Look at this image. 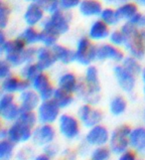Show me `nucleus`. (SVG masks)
Returning a JSON list of instances; mask_svg holds the SVG:
<instances>
[{"mask_svg": "<svg viewBox=\"0 0 145 160\" xmlns=\"http://www.w3.org/2000/svg\"><path fill=\"white\" fill-rule=\"evenodd\" d=\"M120 30L124 34V48L130 56L142 60L145 57V41L141 30L136 28L129 21H126L121 26Z\"/></svg>", "mask_w": 145, "mask_h": 160, "instance_id": "obj_1", "label": "nucleus"}, {"mask_svg": "<svg viewBox=\"0 0 145 160\" xmlns=\"http://www.w3.org/2000/svg\"><path fill=\"white\" fill-rule=\"evenodd\" d=\"M72 18V17L69 13V11L60 9L52 14H49L48 17L43 20L41 27L43 30L53 32L61 36L69 32Z\"/></svg>", "mask_w": 145, "mask_h": 160, "instance_id": "obj_2", "label": "nucleus"}, {"mask_svg": "<svg viewBox=\"0 0 145 160\" xmlns=\"http://www.w3.org/2000/svg\"><path fill=\"white\" fill-rule=\"evenodd\" d=\"M131 129L132 128L128 124H121L111 132L108 145L112 154L120 155L122 152L130 148L129 135Z\"/></svg>", "mask_w": 145, "mask_h": 160, "instance_id": "obj_3", "label": "nucleus"}, {"mask_svg": "<svg viewBox=\"0 0 145 160\" xmlns=\"http://www.w3.org/2000/svg\"><path fill=\"white\" fill-rule=\"evenodd\" d=\"M97 45H93L90 37H81L77 42L76 62L82 66H88L97 61Z\"/></svg>", "mask_w": 145, "mask_h": 160, "instance_id": "obj_4", "label": "nucleus"}, {"mask_svg": "<svg viewBox=\"0 0 145 160\" xmlns=\"http://www.w3.org/2000/svg\"><path fill=\"white\" fill-rule=\"evenodd\" d=\"M81 121L79 118L69 113L61 114L58 119V130L66 139L74 140L80 136Z\"/></svg>", "mask_w": 145, "mask_h": 160, "instance_id": "obj_5", "label": "nucleus"}, {"mask_svg": "<svg viewBox=\"0 0 145 160\" xmlns=\"http://www.w3.org/2000/svg\"><path fill=\"white\" fill-rule=\"evenodd\" d=\"M61 108L53 98L42 101L36 109L39 123H55L61 115Z\"/></svg>", "mask_w": 145, "mask_h": 160, "instance_id": "obj_6", "label": "nucleus"}, {"mask_svg": "<svg viewBox=\"0 0 145 160\" xmlns=\"http://www.w3.org/2000/svg\"><path fill=\"white\" fill-rule=\"evenodd\" d=\"M77 118H79L82 126L91 128L94 125L102 123L103 119V113L99 108H94L90 103H85L78 109Z\"/></svg>", "mask_w": 145, "mask_h": 160, "instance_id": "obj_7", "label": "nucleus"}, {"mask_svg": "<svg viewBox=\"0 0 145 160\" xmlns=\"http://www.w3.org/2000/svg\"><path fill=\"white\" fill-rule=\"evenodd\" d=\"M33 130H34V128L21 122L20 120H16L14 122H11V125H9L8 138L16 144L23 142L25 143L32 140Z\"/></svg>", "mask_w": 145, "mask_h": 160, "instance_id": "obj_8", "label": "nucleus"}, {"mask_svg": "<svg viewBox=\"0 0 145 160\" xmlns=\"http://www.w3.org/2000/svg\"><path fill=\"white\" fill-rule=\"evenodd\" d=\"M110 137V132L102 123L97 124L88 128L85 136V142L91 146H100L108 145Z\"/></svg>", "mask_w": 145, "mask_h": 160, "instance_id": "obj_9", "label": "nucleus"}, {"mask_svg": "<svg viewBox=\"0 0 145 160\" xmlns=\"http://www.w3.org/2000/svg\"><path fill=\"white\" fill-rule=\"evenodd\" d=\"M31 88L39 93V96L41 98V101L52 100L54 97L55 88L53 87L49 76L45 72H41L31 82Z\"/></svg>", "mask_w": 145, "mask_h": 160, "instance_id": "obj_10", "label": "nucleus"}, {"mask_svg": "<svg viewBox=\"0 0 145 160\" xmlns=\"http://www.w3.org/2000/svg\"><path fill=\"white\" fill-rule=\"evenodd\" d=\"M56 138V129L51 123H40L33 130L32 141L38 146H45L54 142Z\"/></svg>", "mask_w": 145, "mask_h": 160, "instance_id": "obj_11", "label": "nucleus"}, {"mask_svg": "<svg viewBox=\"0 0 145 160\" xmlns=\"http://www.w3.org/2000/svg\"><path fill=\"white\" fill-rule=\"evenodd\" d=\"M113 74L116 79V82L120 89L130 93L135 89L136 86V76L130 73L127 69H125L122 65H116L113 68Z\"/></svg>", "mask_w": 145, "mask_h": 160, "instance_id": "obj_12", "label": "nucleus"}, {"mask_svg": "<svg viewBox=\"0 0 145 160\" xmlns=\"http://www.w3.org/2000/svg\"><path fill=\"white\" fill-rule=\"evenodd\" d=\"M124 54L119 47L111 43L100 44L97 48V61H112L115 63H121L124 59Z\"/></svg>", "mask_w": 145, "mask_h": 160, "instance_id": "obj_13", "label": "nucleus"}, {"mask_svg": "<svg viewBox=\"0 0 145 160\" xmlns=\"http://www.w3.org/2000/svg\"><path fill=\"white\" fill-rule=\"evenodd\" d=\"M31 88V82L22 77H16L10 75L7 78L2 80L1 82V90L3 92H22L26 90H29Z\"/></svg>", "mask_w": 145, "mask_h": 160, "instance_id": "obj_14", "label": "nucleus"}, {"mask_svg": "<svg viewBox=\"0 0 145 160\" xmlns=\"http://www.w3.org/2000/svg\"><path fill=\"white\" fill-rule=\"evenodd\" d=\"M45 13L46 11L41 5L36 2H30L23 15L24 22L28 26L36 27L37 25L41 24L43 20L45 19Z\"/></svg>", "mask_w": 145, "mask_h": 160, "instance_id": "obj_15", "label": "nucleus"}, {"mask_svg": "<svg viewBox=\"0 0 145 160\" xmlns=\"http://www.w3.org/2000/svg\"><path fill=\"white\" fill-rule=\"evenodd\" d=\"M76 95L79 96L80 98L86 103H90L92 106L98 104L102 98L100 96V90L93 89V88L87 85V82L82 80H80V84L76 91Z\"/></svg>", "mask_w": 145, "mask_h": 160, "instance_id": "obj_16", "label": "nucleus"}, {"mask_svg": "<svg viewBox=\"0 0 145 160\" xmlns=\"http://www.w3.org/2000/svg\"><path fill=\"white\" fill-rule=\"evenodd\" d=\"M57 62V58H56L52 48H48L46 46H41L37 48L36 63L42 71L45 72L46 70L53 67Z\"/></svg>", "mask_w": 145, "mask_h": 160, "instance_id": "obj_17", "label": "nucleus"}, {"mask_svg": "<svg viewBox=\"0 0 145 160\" xmlns=\"http://www.w3.org/2000/svg\"><path fill=\"white\" fill-rule=\"evenodd\" d=\"M41 102L39 93L32 88L20 92L19 104L22 110H36Z\"/></svg>", "mask_w": 145, "mask_h": 160, "instance_id": "obj_18", "label": "nucleus"}, {"mask_svg": "<svg viewBox=\"0 0 145 160\" xmlns=\"http://www.w3.org/2000/svg\"><path fill=\"white\" fill-rule=\"evenodd\" d=\"M110 34L109 26L103 22L102 19H98L93 21L90 29H88V37L92 41L100 42L108 39Z\"/></svg>", "mask_w": 145, "mask_h": 160, "instance_id": "obj_19", "label": "nucleus"}, {"mask_svg": "<svg viewBox=\"0 0 145 160\" xmlns=\"http://www.w3.org/2000/svg\"><path fill=\"white\" fill-rule=\"evenodd\" d=\"M130 148L139 155H145V126H137L131 129L129 135Z\"/></svg>", "mask_w": 145, "mask_h": 160, "instance_id": "obj_20", "label": "nucleus"}, {"mask_svg": "<svg viewBox=\"0 0 145 160\" xmlns=\"http://www.w3.org/2000/svg\"><path fill=\"white\" fill-rule=\"evenodd\" d=\"M78 9L85 17H98L102 13L103 7L99 0H82Z\"/></svg>", "mask_w": 145, "mask_h": 160, "instance_id": "obj_21", "label": "nucleus"}, {"mask_svg": "<svg viewBox=\"0 0 145 160\" xmlns=\"http://www.w3.org/2000/svg\"><path fill=\"white\" fill-rule=\"evenodd\" d=\"M79 84L80 80L72 72H66V73L61 75L58 79V87L72 93H76Z\"/></svg>", "mask_w": 145, "mask_h": 160, "instance_id": "obj_22", "label": "nucleus"}, {"mask_svg": "<svg viewBox=\"0 0 145 160\" xmlns=\"http://www.w3.org/2000/svg\"><path fill=\"white\" fill-rule=\"evenodd\" d=\"M52 49L57 61L61 64L69 65L72 62H76V53L72 49L63 45H59V44H56Z\"/></svg>", "mask_w": 145, "mask_h": 160, "instance_id": "obj_23", "label": "nucleus"}, {"mask_svg": "<svg viewBox=\"0 0 145 160\" xmlns=\"http://www.w3.org/2000/svg\"><path fill=\"white\" fill-rule=\"evenodd\" d=\"M27 46L28 45L25 43V41L19 36L17 38H15V39H8L4 45L0 46V53L3 56L8 54L21 53L25 50Z\"/></svg>", "mask_w": 145, "mask_h": 160, "instance_id": "obj_24", "label": "nucleus"}, {"mask_svg": "<svg viewBox=\"0 0 145 160\" xmlns=\"http://www.w3.org/2000/svg\"><path fill=\"white\" fill-rule=\"evenodd\" d=\"M137 5L138 4L135 1H133V0H126L125 2L120 4L119 6L116 8L119 19L129 21L133 16L138 12Z\"/></svg>", "mask_w": 145, "mask_h": 160, "instance_id": "obj_25", "label": "nucleus"}, {"mask_svg": "<svg viewBox=\"0 0 145 160\" xmlns=\"http://www.w3.org/2000/svg\"><path fill=\"white\" fill-rule=\"evenodd\" d=\"M53 100L58 103V106L61 108H67L74 102L75 98H74V93L72 92L65 91L58 87L57 89H55Z\"/></svg>", "mask_w": 145, "mask_h": 160, "instance_id": "obj_26", "label": "nucleus"}, {"mask_svg": "<svg viewBox=\"0 0 145 160\" xmlns=\"http://www.w3.org/2000/svg\"><path fill=\"white\" fill-rule=\"evenodd\" d=\"M21 112H22V108L20 107V104L14 102L11 104V106L0 110V115H1V118L4 121L14 122V121L19 119Z\"/></svg>", "mask_w": 145, "mask_h": 160, "instance_id": "obj_27", "label": "nucleus"}, {"mask_svg": "<svg viewBox=\"0 0 145 160\" xmlns=\"http://www.w3.org/2000/svg\"><path fill=\"white\" fill-rule=\"evenodd\" d=\"M127 108V102L122 96H115L109 102V112L114 117L123 114Z\"/></svg>", "mask_w": 145, "mask_h": 160, "instance_id": "obj_28", "label": "nucleus"}, {"mask_svg": "<svg viewBox=\"0 0 145 160\" xmlns=\"http://www.w3.org/2000/svg\"><path fill=\"white\" fill-rule=\"evenodd\" d=\"M83 81L87 82V85L93 88V89L100 90V84L98 79V71L96 66L88 65L87 66V69L83 76Z\"/></svg>", "mask_w": 145, "mask_h": 160, "instance_id": "obj_29", "label": "nucleus"}, {"mask_svg": "<svg viewBox=\"0 0 145 160\" xmlns=\"http://www.w3.org/2000/svg\"><path fill=\"white\" fill-rule=\"evenodd\" d=\"M41 72H44V71H42L40 69V67H39L35 61V62H32V63L22 66V69L20 71V77L32 82L39 74L41 73Z\"/></svg>", "mask_w": 145, "mask_h": 160, "instance_id": "obj_30", "label": "nucleus"}, {"mask_svg": "<svg viewBox=\"0 0 145 160\" xmlns=\"http://www.w3.org/2000/svg\"><path fill=\"white\" fill-rule=\"evenodd\" d=\"M20 37L28 46H33L40 42V31H38L34 26H28L20 34Z\"/></svg>", "mask_w": 145, "mask_h": 160, "instance_id": "obj_31", "label": "nucleus"}, {"mask_svg": "<svg viewBox=\"0 0 145 160\" xmlns=\"http://www.w3.org/2000/svg\"><path fill=\"white\" fill-rule=\"evenodd\" d=\"M15 145L16 143L9 138L0 139V159L9 160L12 158L15 152Z\"/></svg>", "mask_w": 145, "mask_h": 160, "instance_id": "obj_32", "label": "nucleus"}, {"mask_svg": "<svg viewBox=\"0 0 145 160\" xmlns=\"http://www.w3.org/2000/svg\"><path fill=\"white\" fill-rule=\"evenodd\" d=\"M139 61H140L139 59L133 57V56H130L129 55V56L124 57L123 61L121 62V65L123 66L125 69H127L128 71H129L130 73H132L133 75L138 76V75H140L141 71L143 69Z\"/></svg>", "mask_w": 145, "mask_h": 160, "instance_id": "obj_33", "label": "nucleus"}, {"mask_svg": "<svg viewBox=\"0 0 145 160\" xmlns=\"http://www.w3.org/2000/svg\"><path fill=\"white\" fill-rule=\"evenodd\" d=\"M99 19H102L103 22H105L109 27L118 25V22L120 21L116 9H112L109 7L102 9V13L99 15Z\"/></svg>", "mask_w": 145, "mask_h": 160, "instance_id": "obj_34", "label": "nucleus"}, {"mask_svg": "<svg viewBox=\"0 0 145 160\" xmlns=\"http://www.w3.org/2000/svg\"><path fill=\"white\" fill-rule=\"evenodd\" d=\"M111 150L108 145L96 146L91 153V159L92 160H108L111 156Z\"/></svg>", "mask_w": 145, "mask_h": 160, "instance_id": "obj_35", "label": "nucleus"}, {"mask_svg": "<svg viewBox=\"0 0 145 160\" xmlns=\"http://www.w3.org/2000/svg\"><path fill=\"white\" fill-rule=\"evenodd\" d=\"M59 35L55 34L53 32H50L47 30L40 31V43L43 46H46L48 48H53L56 44H58Z\"/></svg>", "mask_w": 145, "mask_h": 160, "instance_id": "obj_36", "label": "nucleus"}, {"mask_svg": "<svg viewBox=\"0 0 145 160\" xmlns=\"http://www.w3.org/2000/svg\"><path fill=\"white\" fill-rule=\"evenodd\" d=\"M18 120H20L21 122H23L27 125L31 126V128H34L37 125V123L39 122L37 112L35 110H22Z\"/></svg>", "mask_w": 145, "mask_h": 160, "instance_id": "obj_37", "label": "nucleus"}, {"mask_svg": "<svg viewBox=\"0 0 145 160\" xmlns=\"http://www.w3.org/2000/svg\"><path fill=\"white\" fill-rule=\"evenodd\" d=\"M11 15V7L8 3L2 0L0 3V28L5 29L9 23V18Z\"/></svg>", "mask_w": 145, "mask_h": 160, "instance_id": "obj_38", "label": "nucleus"}, {"mask_svg": "<svg viewBox=\"0 0 145 160\" xmlns=\"http://www.w3.org/2000/svg\"><path fill=\"white\" fill-rule=\"evenodd\" d=\"M108 41L114 46L121 47L124 46V42H125V37L124 34L122 33V31L119 30H113L110 32L109 37H108Z\"/></svg>", "mask_w": 145, "mask_h": 160, "instance_id": "obj_39", "label": "nucleus"}, {"mask_svg": "<svg viewBox=\"0 0 145 160\" xmlns=\"http://www.w3.org/2000/svg\"><path fill=\"white\" fill-rule=\"evenodd\" d=\"M14 102H15L14 93L3 92L1 95V98H0V110L11 106V104L14 103Z\"/></svg>", "mask_w": 145, "mask_h": 160, "instance_id": "obj_40", "label": "nucleus"}, {"mask_svg": "<svg viewBox=\"0 0 145 160\" xmlns=\"http://www.w3.org/2000/svg\"><path fill=\"white\" fill-rule=\"evenodd\" d=\"M82 0H59L61 9L65 11H71L80 6Z\"/></svg>", "mask_w": 145, "mask_h": 160, "instance_id": "obj_41", "label": "nucleus"}, {"mask_svg": "<svg viewBox=\"0 0 145 160\" xmlns=\"http://www.w3.org/2000/svg\"><path fill=\"white\" fill-rule=\"evenodd\" d=\"M129 22L134 25L136 28L138 29H145V14L140 13V12H137L133 17L129 20Z\"/></svg>", "mask_w": 145, "mask_h": 160, "instance_id": "obj_42", "label": "nucleus"}, {"mask_svg": "<svg viewBox=\"0 0 145 160\" xmlns=\"http://www.w3.org/2000/svg\"><path fill=\"white\" fill-rule=\"evenodd\" d=\"M11 68H12V66L5 59L0 61V79L3 80L9 77L11 75Z\"/></svg>", "mask_w": 145, "mask_h": 160, "instance_id": "obj_43", "label": "nucleus"}, {"mask_svg": "<svg viewBox=\"0 0 145 160\" xmlns=\"http://www.w3.org/2000/svg\"><path fill=\"white\" fill-rule=\"evenodd\" d=\"M43 152L46 153L47 155L52 159L55 156L58 155V153H59V146L57 144H55L54 142H52V143H50V144L44 146Z\"/></svg>", "mask_w": 145, "mask_h": 160, "instance_id": "obj_44", "label": "nucleus"}, {"mask_svg": "<svg viewBox=\"0 0 145 160\" xmlns=\"http://www.w3.org/2000/svg\"><path fill=\"white\" fill-rule=\"evenodd\" d=\"M139 154L132 148H128L127 150L122 152L120 155H118L119 160H136Z\"/></svg>", "mask_w": 145, "mask_h": 160, "instance_id": "obj_45", "label": "nucleus"}, {"mask_svg": "<svg viewBox=\"0 0 145 160\" xmlns=\"http://www.w3.org/2000/svg\"><path fill=\"white\" fill-rule=\"evenodd\" d=\"M63 155L68 159H75L76 158V153L72 149H70V148H67V149H65L63 151Z\"/></svg>", "mask_w": 145, "mask_h": 160, "instance_id": "obj_46", "label": "nucleus"}, {"mask_svg": "<svg viewBox=\"0 0 145 160\" xmlns=\"http://www.w3.org/2000/svg\"><path fill=\"white\" fill-rule=\"evenodd\" d=\"M7 40H8V38L6 37V34H5L4 29H1V31H0V46L4 45Z\"/></svg>", "mask_w": 145, "mask_h": 160, "instance_id": "obj_47", "label": "nucleus"}, {"mask_svg": "<svg viewBox=\"0 0 145 160\" xmlns=\"http://www.w3.org/2000/svg\"><path fill=\"white\" fill-rule=\"evenodd\" d=\"M8 138V128H2L0 129V139Z\"/></svg>", "mask_w": 145, "mask_h": 160, "instance_id": "obj_48", "label": "nucleus"}, {"mask_svg": "<svg viewBox=\"0 0 145 160\" xmlns=\"http://www.w3.org/2000/svg\"><path fill=\"white\" fill-rule=\"evenodd\" d=\"M35 159L36 160H50L51 158H50L46 153H41V154H39V155H37L36 157H35Z\"/></svg>", "mask_w": 145, "mask_h": 160, "instance_id": "obj_49", "label": "nucleus"}, {"mask_svg": "<svg viewBox=\"0 0 145 160\" xmlns=\"http://www.w3.org/2000/svg\"><path fill=\"white\" fill-rule=\"evenodd\" d=\"M140 77H141V80H142L143 84H144V88H145V67H144V68L142 69V71H141Z\"/></svg>", "mask_w": 145, "mask_h": 160, "instance_id": "obj_50", "label": "nucleus"}, {"mask_svg": "<svg viewBox=\"0 0 145 160\" xmlns=\"http://www.w3.org/2000/svg\"><path fill=\"white\" fill-rule=\"evenodd\" d=\"M134 1H135L138 5H140V6L145 7V0H134Z\"/></svg>", "mask_w": 145, "mask_h": 160, "instance_id": "obj_51", "label": "nucleus"}, {"mask_svg": "<svg viewBox=\"0 0 145 160\" xmlns=\"http://www.w3.org/2000/svg\"><path fill=\"white\" fill-rule=\"evenodd\" d=\"M103 1L108 3H115V2H121V1H123V0H103Z\"/></svg>", "mask_w": 145, "mask_h": 160, "instance_id": "obj_52", "label": "nucleus"}, {"mask_svg": "<svg viewBox=\"0 0 145 160\" xmlns=\"http://www.w3.org/2000/svg\"><path fill=\"white\" fill-rule=\"evenodd\" d=\"M141 33H142V36H143L144 41H145V29H142V30H141Z\"/></svg>", "mask_w": 145, "mask_h": 160, "instance_id": "obj_53", "label": "nucleus"}, {"mask_svg": "<svg viewBox=\"0 0 145 160\" xmlns=\"http://www.w3.org/2000/svg\"><path fill=\"white\" fill-rule=\"evenodd\" d=\"M143 119H144V123H145V109H144V112H143Z\"/></svg>", "mask_w": 145, "mask_h": 160, "instance_id": "obj_54", "label": "nucleus"}, {"mask_svg": "<svg viewBox=\"0 0 145 160\" xmlns=\"http://www.w3.org/2000/svg\"><path fill=\"white\" fill-rule=\"evenodd\" d=\"M25 1H28V2H33L34 0H25Z\"/></svg>", "mask_w": 145, "mask_h": 160, "instance_id": "obj_55", "label": "nucleus"}, {"mask_svg": "<svg viewBox=\"0 0 145 160\" xmlns=\"http://www.w3.org/2000/svg\"><path fill=\"white\" fill-rule=\"evenodd\" d=\"M144 97H145V88H144Z\"/></svg>", "mask_w": 145, "mask_h": 160, "instance_id": "obj_56", "label": "nucleus"}, {"mask_svg": "<svg viewBox=\"0 0 145 160\" xmlns=\"http://www.w3.org/2000/svg\"><path fill=\"white\" fill-rule=\"evenodd\" d=\"M55 1H59V0H55Z\"/></svg>", "mask_w": 145, "mask_h": 160, "instance_id": "obj_57", "label": "nucleus"}]
</instances>
